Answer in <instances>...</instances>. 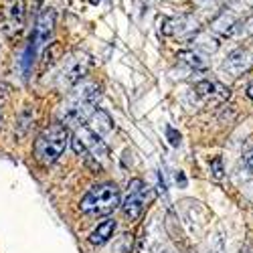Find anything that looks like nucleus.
I'll use <instances>...</instances> for the list:
<instances>
[{"label":"nucleus","instance_id":"f257e3e1","mask_svg":"<svg viewBox=\"0 0 253 253\" xmlns=\"http://www.w3.org/2000/svg\"><path fill=\"white\" fill-rule=\"evenodd\" d=\"M101 97V87L95 81H79L77 85L69 91L67 99L59 105V124H63L65 128L75 126L79 128L81 124H85L91 114L97 110L95 105Z\"/></svg>","mask_w":253,"mask_h":253},{"label":"nucleus","instance_id":"f03ea898","mask_svg":"<svg viewBox=\"0 0 253 253\" xmlns=\"http://www.w3.org/2000/svg\"><path fill=\"white\" fill-rule=\"evenodd\" d=\"M71 146L77 156H81L85 160L87 166L95 168H103L110 160V146L105 144V140L95 134L89 126H79L75 128L73 136H71Z\"/></svg>","mask_w":253,"mask_h":253},{"label":"nucleus","instance_id":"7ed1b4c3","mask_svg":"<svg viewBox=\"0 0 253 253\" xmlns=\"http://www.w3.org/2000/svg\"><path fill=\"white\" fill-rule=\"evenodd\" d=\"M69 142H71L69 128H65V126L59 124V122L47 126V128L37 136L35 146H33V152H35L37 162L43 164V166L55 164L63 156V152L67 150Z\"/></svg>","mask_w":253,"mask_h":253},{"label":"nucleus","instance_id":"20e7f679","mask_svg":"<svg viewBox=\"0 0 253 253\" xmlns=\"http://www.w3.org/2000/svg\"><path fill=\"white\" fill-rule=\"evenodd\" d=\"M120 205H122V195H120V188L114 182H103V184L89 188L79 201L81 213L95 215V217L112 215Z\"/></svg>","mask_w":253,"mask_h":253},{"label":"nucleus","instance_id":"39448f33","mask_svg":"<svg viewBox=\"0 0 253 253\" xmlns=\"http://www.w3.org/2000/svg\"><path fill=\"white\" fill-rule=\"evenodd\" d=\"M154 199L152 191L148 186L144 184V180L140 178H132L128 182V191H126V197L122 199V213L126 215V219L130 221H138L142 215L146 207H148V203Z\"/></svg>","mask_w":253,"mask_h":253},{"label":"nucleus","instance_id":"423d86ee","mask_svg":"<svg viewBox=\"0 0 253 253\" xmlns=\"http://www.w3.org/2000/svg\"><path fill=\"white\" fill-rule=\"evenodd\" d=\"M91 57L83 51H75L71 53L61 65V71L57 75V83L59 87H75L79 81L85 79V75L91 69Z\"/></svg>","mask_w":253,"mask_h":253},{"label":"nucleus","instance_id":"0eeeda50","mask_svg":"<svg viewBox=\"0 0 253 253\" xmlns=\"http://www.w3.org/2000/svg\"><path fill=\"white\" fill-rule=\"evenodd\" d=\"M195 95H197L199 99H203L205 103L219 105V103H223V101L229 99L231 91H229V87H225L223 83H219V81L203 79V81L195 83Z\"/></svg>","mask_w":253,"mask_h":253},{"label":"nucleus","instance_id":"6e6552de","mask_svg":"<svg viewBox=\"0 0 253 253\" xmlns=\"http://www.w3.org/2000/svg\"><path fill=\"white\" fill-rule=\"evenodd\" d=\"M53 27H55V12L51 8H45L43 12L39 14L37 27H35V33H33V43H35L37 49L49 43V37L53 33Z\"/></svg>","mask_w":253,"mask_h":253},{"label":"nucleus","instance_id":"1a4fd4ad","mask_svg":"<svg viewBox=\"0 0 253 253\" xmlns=\"http://www.w3.org/2000/svg\"><path fill=\"white\" fill-rule=\"evenodd\" d=\"M6 31L20 33L25 27V0H4Z\"/></svg>","mask_w":253,"mask_h":253},{"label":"nucleus","instance_id":"9d476101","mask_svg":"<svg viewBox=\"0 0 253 253\" xmlns=\"http://www.w3.org/2000/svg\"><path fill=\"white\" fill-rule=\"evenodd\" d=\"M251 63H253V57H251V53L247 49H235L227 57L223 69L229 71L233 77H237V75H241L243 71H247L251 67Z\"/></svg>","mask_w":253,"mask_h":253},{"label":"nucleus","instance_id":"9b49d317","mask_svg":"<svg viewBox=\"0 0 253 253\" xmlns=\"http://www.w3.org/2000/svg\"><path fill=\"white\" fill-rule=\"evenodd\" d=\"M116 229H118V223L116 219H105L101 221L91 233H89V243L91 245H103V243H108L114 233H116Z\"/></svg>","mask_w":253,"mask_h":253},{"label":"nucleus","instance_id":"f8f14e48","mask_svg":"<svg viewBox=\"0 0 253 253\" xmlns=\"http://www.w3.org/2000/svg\"><path fill=\"white\" fill-rule=\"evenodd\" d=\"M89 128H91L95 134H99V136L103 138L105 134H110V132L114 130V120L110 118L108 112H103V110L97 108V110L91 114V118H89Z\"/></svg>","mask_w":253,"mask_h":253},{"label":"nucleus","instance_id":"ddd939ff","mask_svg":"<svg viewBox=\"0 0 253 253\" xmlns=\"http://www.w3.org/2000/svg\"><path fill=\"white\" fill-rule=\"evenodd\" d=\"M176 59H178V63L186 65L191 71H205V69H207L205 59H203L199 53H195V51H182V53H178Z\"/></svg>","mask_w":253,"mask_h":253},{"label":"nucleus","instance_id":"4468645a","mask_svg":"<svg viewBox=\"0 0 253 253\" xmlns=\"http://www.w3.org/2000/svg\"><path fill=\"white\" fill-rule=\"evenodd\" d=\"M211 174H213V178H217V180L223 178L225 166H223V158H221V156H217V158L211 160Z\"/></svg>","mask_w":253,"mask_h":253},{"label":"nucleus","instance_id":"2eb2a0df","mask_svg":"<svg viewBox=\"0 0 253 253\" xmlns=\"http://www.w3.org/2000/svg\"><path fill=\"white\" fill-rule=\"evenodd\" d=\"M243 164H245V168H247V170L253 174V148L245 152V156H243Z\"/></svg>","mask_w":253,"mask_h":253},{"label":"nucleus","instance_id":"dca6fc26","mask_svg":"<svg viewBox=\"0 0 253 253\" xmlns=\"http://www.w3.org/2000/svg\"><path fill=\"white\" fill-rule=\"evenodd\" d=\"M245 93H247V97H249V99L253 101V81H251L249 85H247V91H245Z\"/></svg>","mask_w":253,"mask_h":253}]
</instances>
